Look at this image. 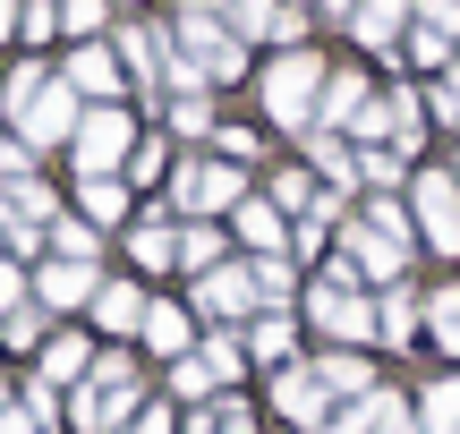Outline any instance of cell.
Returning a JSON list of instances; mask_svg holds the SVG:
<instances>
[{"mask_svg": "<svg viewBox=\"0 0 460 434\" xmlns=\"http://www.w3.org/2000/svg\"><path fill=\"white\" fill-rule=\"evenodd\" d=\"M427 434H460V375L427 384Z\"/></svg>", "mask_w": 460, "mask_h": 434, "instance_id": "cell-28", "label": "cell"}, {"mask_svg": "<svg viewBox=\"0 0 460 434\" xmlns=\"http://www.w3.org/2000/svg\"><path fill=\"white\" fill-rule=\"evenodd\" d=\"M427 324H435V341L460 358V290H435V299H427Z\"/></svg>", "mask_w": 460, "mask_h": 434, "instance_id": "cell-31", "label": "cell"}, {"mask_svg": "<svg viewBox=\"0 0 460 434\" xmlns=\"http://www.w3.org/2000/svg\"><path fill=\"white\" fill-rule=\"evenodd\" d=\"M410 60L444 77V68H452V43H444V34H427V26H410Z\"/></svg>", "mask_w": 460, "mask_h": 434, "instance_id": "cell-38", "label": "cell"}, {"mask_svg": "<svg viewBox=\"0 0 460 434\" xmlns=\"http://www.w3.org/2000/svg\"><path fill=\"white\" fill-rule=\"evenodd\" d=\"M230 230H239L256 256H273V247H281V213H273L264 196H239V204H230Z\"/></svg>", "mask_w": 460, "mask_h": 434, "instance_id": "cell-18", "label": "cell"}, {"mask_svg": "<svg viewBox=\"0 0 460 434\" xmlns=\"http://www.w3.org/2000/svg\"><path fill=\"white\" fill-rule=\"evenodd\" d=\"M290 341H298V324H290V316H264L256 333H247V350H256L264 367H281V358H290Z\"/></svg>", "mask_w": 460, "mask_h": 434, "instance_id": "cell-27", "label": "cell"}, {"mask_svg": "<svg viewBox=\"0 0 460 434\" xmlns=\"http://www.w3.org/2000/svg\"><path fill=\"white\" fill-rule=\"evenodd\" d=\"M111 51H119V68H128V77L146 85L154 102H171V34H163V26H128V34H111Z\"/></svg>", "mask_w": 460, "mask_h": 434, "instance_id": "cell-9", "label": "cell"}, {"mask_svg": "<svg viewBox=\"0 0 460 434\" xmlns=\"http://www.w3.org/2000/svg\"><path fill=\"white\" fill-rule=\"evenodd\" d=\"M393 179H401V153H393V145H367V153H358V187H376V196H384Z\"/></svg>", "mask_w": 460, "mask_h": 434, "instance_id": "cell-33", "label": "cell"}, {"mask_svg": "<svg viewBox=\"0 0 460 434\" xmlns=\"http://www.w3.org/2000/svg\"><path fill=\"white\" fill-rule=\"evenodd\" d=\"M247 273H256V299H290V265H281V256H256V265H247Z\"/></svg>", "mask_w": 460, "mask_h": 434, "instance_id": "cell-37", "label": "cell"}, {"mask_svg": "<svg viewBox=\"0 0 460 434\" xmlns=\"http://www.w3.org/2000/svg\"><path fill=\"white\" fill-rule=\"evenodd\" d=\"M68 94H94V102H119V51H102V43H77L68 51Z\"/></svg>", "mask_w": 460, "mask_h": 434, "instance_id": "cell-10", "label": "cell"}, {"mask_svg": "<svg viewBox=\"0 0 460 434\" xmlns=\"http://www.w3.org/2000/svg\"><path fill=\"white\" fill-rule=\"evenodd\" d=\"M376 434H427V426H410V409H401L393 392L376 384Z\"/></svg>", "mask_w": 460, "mask_h": 434, "instance_id": "cell-43", "label": "cell"}, {"mask_svg": "<svg viewBox=\"0 0 460 434\" xmlns=\"http://www.w3.org/2000/svg\"><path fill=\"white\" fill-rule=\"evenodd\" d=\"M188 333H197V324H188L180 307H146V341H154V350L171 358V367H180V358H188Z\"/></svg>", "mask_w": 460, "mask_h": 434, "instance_id": "cell-22", "label": "cell"}, {"mask_svg": "<svg viewBox=\"0 0 460 434\" xmlns=\"http://www.w3.org/2000/svg\"><path fill=\"white\" fill-rule=\"evenodd\" d=\"M230 34H239V43H256L264 26H273V0H230V17H222Z\"/></svg>", "mask_w": 460, "mask_h": 434, "instance_id": "cell-34", "label": "cell"}, {"mask_svg": "<svg viewBox=\"0 0 460 434\" xmlns=\"http://www.w3.org/2000/svg\"><path fill=\"white\" fill-rule=\"evenodd\" d=\"M128 256L146 273H163V265H180V230H171V221H137V239H128Z\"/></svg>", "mask_w": 460, "mask_h": 434, "instance_id": "cell-21", "label": "cell"}, {"mask_svg": "<svg viewBox=\"0 0 460 434\" xmlns=\"http://www.w3.org/2000/svg\"><path fill=\"white\" fill-rule=\"evenodd\" d=\"M171 392H180V401H197V409H205V392H214V375H205L197 358H180V367H171Z\"/></svg>", "mask_w": 460, "mask_h": 434, "instance_id": "cell-42", "label": "cell"}, {"mask_svg": "<svg viewBox=\"0 0 460 434\" xmlns=\"http://www.w3.org/2000/svg\"><path fill=\"white\" fill-rule=\"evenodd\" d=\"M367 102H376V94H367V77H324V111H315V119H324V136L332 128H358Z\"/></svg>", "mask_w": 460, "mask_h": 434, "instance_id": "cell-19", "label": "cell"}, {"mask_svg": "<svg viewBox=\"0 0 460 434\" xmlns=\"http://www.w3.org/2000/svg\"><path fill=\"white\" fill-rule=\"evenodd\" d=\"M197 367H205V375H214V384H239V341H214V350H205V358H197Z\"/></svg>", "mask_w": 460, "mask_h": 434, "instance_id": "cell-44", "label": "cell"}, {"mask_svg": "<svg viewBox=\"0 0 460 434\" xmlns=\"http://www.w3.org/2000/svg\"><path fill=\"white\" fill-rule=\"evenodd\" d=\"M171 51H180V60L188 68H197V77H239V68H247V51H239V34H230L222 26V17L214 9H180V26H171Z\"/></svg>", "mask_w": 460, "mask_h": 434, "instance_id": "cell-2", "label": "cell"}, {"mask_svg": "<svg viewBox=\"0 0 460 434\" xmlns=\"http://www.w3.org/2000/svg\"><path fill=\"white\" fill-rule=\"evenodd\" d=\"M180 273H197V282H205V273H222V239L205 230V221H188V230H180Z\"/></svg>", "mask_w": 460, "mask_h": 434, "instance_id": "cell-23", "label": "cell"}, {"mask_svg": "<svg viewBox=\"0 0 460 434\" xmlns=\"http://www.w3.org/2000/svg\"><path fill=\"white\" fill-rule=\"evenodd\" d=\"M171 196H180V213H230V204L247 196V179L230 162H180V179H171Z\"/></svg>", "mask_w": 460, "mask_h": 434, "instance_id": "cell-8", "label": "cell"}, {"mask_svg": "<svg viewBox=\"0 0 460 434\" xmlns=\"http://www.w3.org/2000/svg\"><path fill=\"white\" fill-rule=\"evenodd\" d=\"M0 434H43V426H34L26 409H0Z\"/></svg>", "mask_w": 460, "mask_h": 434, "instance_id": "cell-47", "label": "cell"}, {"mask_svg": "<svg viewBox=\"0 0 460 434\" xmlns=\"http://www.w3.org/2000/svg\"><path fill=\"white\" fill-rule=\"evenodd\" d=\"M128 409H137V375H128V358H102V367H85V384H77V426H85V434H111Z\"/></svg>", "mask_w": 460, "mask_h": 434, "instance_id": "cell-6", "label": "cell"}, {"mask_svg": "<svg viewBox=\"0 0 460 434\" xmlns=\"http://www.w3.org/2000/svg\"><path fill=\"white\" fill-rule=\"evenodd\" d=\"M418 316H427V307L393 282V290H384V307H376V341H384V350H410V341H418Z\"/></svg>", "mask_w": 460, "mask_h": 434, "instance_id": "cell-17", "label": "cell"}, {"mask_svg": "<svg viewBox=\"0 0 460 434\" xmlns=\"http://www.w3.org/2000/svg\"><path fill=\"white\" fill-rule=\"evenodd\" d=\"M0 341H9V350H43V316H34V307L17 299L9 316H0Z\"/></svg>", "mask_w": 460, "mask_h": 434, "instance_id": "cell-32", "label": "cell"}, {"mask_svg": "<svg viewBox=\"0 0 460 434\" xmlns=\"http://www.w3.org/2000/svg\"><path fill=\"white\" fill-rule=\"evenodd\" d=\"M307 170H324L332 187H358V153L341 136H324V128H307Z\"/></svg>", "mask_w": 460, "mask_h": 434, "instance_id": "cell-20", "label": "cell"}, {"mask_svg": "<svg viewBox=\"0 0 460 434\" xmlns=\"http://www.w3.org/2000/svg\"><path fill=\"white\" fill-rule=\"evenodd\" d=\"M77 204H85V221H119V213H128V187H119V179H85Z\"/></svg>", "mask_w": 460, "mask_h": 434, "instance_id": "cell-29", "label": "cell"}, {"mask_svg": "<svg viewBox=\"0 0 460 434\" xmlns=\"http://www.w3.org/2000/svg\"><path fill=\"white\" fill-rule=\"evenodd\" d=\"M0 34H17V0H0Z\"/></svg>", "mask_w": 460, "mask_h": 434, "instance_id": "cell-50", "label": "cell"}, {"mask_svg": "<svg viewBox=\"0 0 460 434\" xmlns=\"http://www.w3.org/2000/svg\"><path fill=\"white\" fill-rule=\"evenodd\" d=\"M358 221H367V230L384 239V247H410V213H401L393 196H367V213H358Z\"/></svg>", "mask_w": 460, "mask_h": 434, "instance_id": "cell-26", "label": "cell"}, {"mask_svg": "<svg viewBox=\"0 0 460 434\" xmlns=\"http://www.w3.org/2000/svg\"><path fill=\"white\" fill-rule=\"evenodd\" d=\"M307 26H315L307 9H281V17H273V26H264V34H273V43H290V51H298V43H307Z\"/></svg>", "mask_w": 460, "mask_h": 434, "instance_id": "cell-46", "label": "cell"}, {"mask_svg": "<svg viewBox=\"0 0 460 434\" xmlns=\"http://www.w3.org/2000/svg\"><path fill=\"white\" fill-rule=\"evenodd\" d=\"M315 9H324V17H349V9H358V0H315Z\"/></svg>", "mask_w": 460, "mask_h": 434, "instance_id": "cell-49", "label": "cell"}, {"mask_svg": "<svg viewBox=\"0 0 460 434\" xmlns=\"http://www.w3.org/2000/svg\"><path fill=\"white\" fill-rule=\"evenodd\" d=\"M418 26H427V34H444V43H452V34H460V0H418Z\"/></svg>", "mask_w": 460, "mask_h": 434, "instance_id": "cell-39", "label": "cell"}, {"mask_svg": "<svg viewBox=\"0 0 460 434\" xmlns=\"http://www.w3.org/2000/svg\"><path fill=\"white\" fill-rule=\"evenodd\" d=\"M34 299H43V307H77V299H94V265H60V256H51V265L34 273Z\"/></svg>", "mask_w": 460, "mask_h": 434, "instance_id": "cell-15", "label": "cell"}, {"mask_svg": "<svg viewBox=\"0 0 460 434\" xmlns=\"http://www.w3.org/2000/svg\"><path fill=\"white\" fill-rule=\"evenodd\" d=\"M128 153H137V119L119 111V102H94V111L77 119V170L85 179H111Z\"/></svg>", "mask_w": 460, "mask_h": 434, "instance_id": "cell-5", "label": "cell"}, {"mask_svg": "<svg viewBox=\"0 0 460 434\" xmlns=\"http://www.w3.org/2000/svg\"><path fill=\"white\" fill-rule=\"evenodd\" d=\"M307 316H315L324 341H376V307L358 299V273H349V265H332L324 282L307 290Z\"/></svg>", "mask_w": 460, "mask_h": 434, "instance_id": "cell-3", "label": "cell"}, {"mask_svg": "<svg viewBox=\"0 0 460 434\" xmlns=\"http://www.w3.org/2000/svg\"><path fill=\"white\" fill-rule=\"evenodd\" d=\"M171 111V128L180 136H214V111H205V94H188V102H163Z\"/></svg>", "mask_w": 460, "mask_h": 434, "instance_id": "cell-36", "label": "cell"}, {"mask_svg": "<svg viewBox=\"0 0 460 434\" xmlns=\"http://www.w3.org/2000/svg\"><path fill=\"white\" fill-rule=\"evenodd\" d=\"M102 17H111L102 0H60V26H77V34H102Z\"/></svg>", "mask_w": 460, "mask_h": 434, "instance_id": "cell-45", "label": "cell"}, {"mask_svg": "<svg viewBox=\"0 0 460 434\" xmlns=\"http://www.w3.org/2000/svg\"><path fill=\"white\" fill-rule=\"evenodd\" d=\"M273 401H281V418H298V426H324L332 392L315 384V367H281V375H273Z\"/></svg>", "mask_w": 460, "mask_h": 434, "instance_id": "cell-11", "label": "cell"}, {"mask_svg": "<svg viewBox=\"0 0 460 434\" xmlns=\"http://www.w3.org/2000/svg\"><path fill=\"white\" fill-rule=\"evenodd\" d=\"M315 384L341 392V401H367V392H376V367H367L358 350H324V358H315Z\"/></svg>", "mask_w": 460, "mask_h": 434, "instance_id": "cell-13", "label": "cell"}, {"mask_svg": "<svg viewBox=\"0 0 460 434\" xmlns=\"http://www.w3.org/2000/svg\"><path fill=\"white\" fill-rule=\"evenodd\" d=\"M410 204H418V239L444 247V256H460V179H452V170H418Z\"/></svg>", "mask_w": 460, "mask_h": 434, "instance_id": "cell-7", "label": "cell"}, {"mask_svg": "<svg viewBox=\"0 0 460 434\" xmlns=\"http://www.w3.org/2000/svg\"><path fill=\"white\" fill-rule=\"evenodd\" d=\"M315 94H324L315 51H281V60L264 68V111H273L281 128H307V119H315Z\"/></svg>", "mask_w": 460, "mask_h": 434, "instance_id": "cell-4", "label": "cell"}, {"mask_svg": "<svg viewBox=\"0 0 460 434\" xmlns=\"http://www.w3.org/2000/svg\"><path fill=\"white\" fill-rule=\"evenodd\" d=\"M180 9H214V0H180Z\"/></svg>", "mask_w": 460, "mask_h": 434, "instance_id": "cell-51", "label": "cell"}, {"mask_svg": "<svg viewBox=\"0 0 460 434\" xmlns=\"http://www.w3.org/2000/svg\"><path fill=\"white\" fill-rule=\"evenodd\" d=\"M264 204H273V213H307V204H315V170H281Z\"/></svg>", "mask_w": 460, "mask_h": 434, "instance_id": "cell-30", "label": "cell"}, {"mask_svg": "<svg viewBox=\"0 0 460 434\" xmlns=\"http://www.w3.org/2000/svg\"><path fill=\"white\" fill-rule=\"evenodd\" d=\"M427 111H435V119H452V128H460V60L444 68V77H435V94H427Z\"/></svg>", "mask_w": 460, "mask_h": 434, "instance_id": "cell-40", "label": "cell"}, {"mask_svg": "<svg viewBox=\"0 0 460 434\" xmlns=\"http://www.w3.org/2000/svg\"><path fill=\"white\" fill-rule=\"evenodd\" d=\"M51 26H60L51 0H26V9H17V34H26V43H51Z\"/></svg>", "mask_w": 460, "mask_h": 434, "instance_id": "cell-41", "label": "cell"}, {"mask_svg": "<svg viewBox=\"0 0 460 434\" xmlns=\"http://www.w3.org/2000/svg\"><path fill=\"white\" fill-rule=\"evenodd\" d=\"M188 434H247V409H239V401H214V409L188 418Z\"/></svg>", "mask_w": 460, "mask_h": 434, "instance_id": "cell-35", "label": "cell"}, {"mask_svg": "<svg viewBox=\"0 0 460 434\" xmlns=\"http://www.w3.org/2000/svg\"><path fill=\"white\" fill-rule=\"evenodd\" d=\"M17 111V136H26V145H68V136H77V94H68L60 77H43V68H17L9 77V94H0Z\"/></svg>", "mask_w": 460, "mask_h": 434, "instance_id": "cell-1", "label": "cell"}, {"mask_svg": "<svg viewBox=\"0 0 460 434\" xmlns=\"http://www.w3.org/2000/svg\"><path fill=\"white\" fill-rule=\"evenodd\" d=\"M85 367H94V358H85V341H51V350H43V375H34V384H43V392H51V384H77Z\"/></svg>", "mask_w": 460, "mask_h": 434, "instance_id": "cell-24", "label": "cell"}, {"mask_svg": "<svg viewBox=\"0 0 460 434\" xmlns=\"http://www.w3.org/2000/svg\"><path fill=\"white\" fill-rule=\"evenodd\" d=\"M94 324H102V333H146V290H137V282L94 290Z\"/></svg>", "mask_w": 460, "mask_h": 434, "instance_id": "cell-16", "label": "cell"}, {"mask_svg": "<svg viewBox=\"0 0 460 434\" xmlns=\"http://www.w3.org/2000/svg\"><path fill=\"white\" fill-rule=\"evenodd\" d=\"M51 247H60V265H94L102 239H94V221H51Z\"/></svg>", "mask_w": 460, "mask_h": 434, "instance_id": "cell-25", "label": "cell"}, {"mask_svg": "<svg viewBox=\"0 0 460 434\" xmlns=\"http://www.w3.org/2000/svg\"><path fill=\"white\" fill-rule=\"evenodd\" d=\"M401 26H410V0H358V9H349V34H358L367 51H384V60H393Z\"/></svg>", "mask_w": 460, "mask_h": 434, "instance_id": "cell-12", "label": "cell"}, {"mask_svg": "<svg viewBox=\"0 0 460 434\" xmlns=\"http://www.w3.org/2000/svg\"><path fill=\"white\" fill-rule=\"evenodd\" d=\"M247 299H256V273H247V265H222V273H205V282H197V307H205V316H239Z\"/></svg>", "mask_w": 460, "mask_h": 434, "instance_id": "cell-14", "label": "cell"}, {"mask_svg": "<svg viewBox=\"0 0 460 434\" xmlns=\"http://www.w3.org/2000/svg\"><path fill=\"white\" fill-rule=\"evenodd\" d=\"M137 434H171V409H146V418H137Z\"/></svg>", "mask_w": 460, "mask_h": 434, "instance_id": "cell-48", "label": "cell"}]
</instances>
